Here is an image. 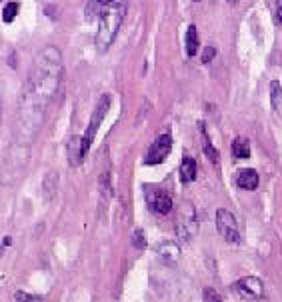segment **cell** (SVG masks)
Returning <instances> with one entry per match:
<instances>
[{
    "label": "cell",
    "mask_w": 282,
    "mask_h": 302,
    "mask_svg": "<svg viewBox=\"0 0 282 302\" xmlns=\"http://www.w3.org/2000/svg\"><path fill=\"white\" fill-rule=\"evenodd\" d=\"M62 76V58L54 46H46L32 62L28 82L22 90L18 106V136L26 142L38 133L46 106L57 95Z\"/></svg>",
    "instance_id": "obj_1"
},
{
    "label": "cell",
    "mask_w": 282,
    "mask_h": 302,
    "mask_svg": "<svg viewBox=\"0 0 282 302\" xmlns=\"http://www.w3.org/2000/svg\"><path fill=\"white\" fill-rule=\"evenodd\" d=\"M180 176H182L184 182H192L196 178V162H194V158L188 156V158L182 160V164H180Z\"/></svg>",
    "instance_id": "obj_12"
},
{
    "label": "cell",
    "mask_w": 282,
    "mask_h": 302,
    "mask_svg": "<svg viewBox=\"0 0 282 302\" xmlns=\"http://www.w3.org/2000/svg\"><path fill=\"white\" fill-rule=\"evenodd\" d=\"M148 204L158 214H168L170 210H172V198H170L164 190H158V192L148 194Z\"/></svg>",
    "instance_id": "obj_8"
},
{
    "label": "cell",
    "mask_w": 282,
    "mask_h": 302,
    "mask_svg": "<svg viewBox=\"0 0 282 302\" xmlns=\"http://www.w3.org/2000/svg\"><path fill=\"white\" fill-rule=\"evenodd\" d=\"M170 148H172V138H170V134L168 133L160 134V136L151 144V148H148L146 156H144L146 164H160V162L170 154Z\"/></svg>",
    "instance_id": "obj_7"
},
{
    "label": "cell",
    "mask_w": 282,
    "mask_h": 302,
    "mask_svg": "<svg viewBox=\"0 0 282 302\" xmlns=\"http://www.w3.org/2000/svg\"><path fill=\"white\" fill-rule=\"evenodd\" d=\"M202 302H222V298L218 296V292L214 288H204L202 290Z\"/></svg>",
    "instance_id": "obj_19"
},
{
    "label": "cell",
    "mask_w": 282,
    "mask_h": 302,
    "mask_svg": "<svg viewBox=\"0 0 282 302\" xmlns=\"http://www.w3.org/2000/svg\"><path fill=\"white\" fill-rule=\"evenodd\" d=\"M198 52V34H196V26L190 24L186 28V54L194 56Z\"/></svg>",
    "instance_id": "obj_13"
},
{
    "label": "cell",
    "mask_w": 282,
    "mask_h": 302,
    "mask_svg": "<svg viewBox=\"0 0 282 302\" xmlns=\"http://www.w3.org/2000/svg\"><path fill=\"white\" fill-rule=\"evenodd\" d=\"M276 16H278V20H280V24H282V4L278 6V12H276Z\"/></svg>",
    "instance_id": "obj_21"
},
{
    "label": "cell",
    "mask_w": 282,
    "mask_h": 302,
    "mask_svg": "<svg viewBox=\"0 0 282 302\" xmlns=\"http://www.w3.org/2000/svg\"><path fill=\"white\" fill-rule=\"evenodd\" d=\"M16 302H42V296H36V294H28L24 290H18L16 292Z\"/></svg>",
    "instance_id": "obj_18"
},
{
    "label": "cell",
    "mask_w": 282,
    "mask_h": 302,
    "mask_svg": "<svg viewBox=\"0 0 282 302\" xmlns=\"http://www.w3.org/2000/svg\"><path fill=\"white\" fill-rule=\"evenodd\" d=\"M214 56H216V48H214V46H206V48H204V52H202V62L208 64V62H210Z\"/></svg>",
    "instance_id": "obj_20"
},
{
    "label": "cell",
    "mask_w": 282,
    "mask_h": 302,
    "mask_svg": "<svg viewBox=\"0 0 282 302\" xmlns=\"http://www.w3.org/2000/svg\"><path fill=\"white\" fill-rule=\"evenodd\" d=\"M132 246L134 248H144L146 246V236H144V230L142 228H138V230L132 232Z\"/></svg>",
    "instance_id": "obj_17"
},
{
    "label": "cell",
    "mask_w": 282,
    "mask_h": 302,
    "mask_svg": "<svg viewBox=\"0 0 282 302\" xmlns=\"http://www.w3.org/2000/svg\"><path fill=\"white\" fill-rule=\"evenodd\" d=\"M232 156L234 158H248L250 156V144L245 138H234L232 140Z\"/></svg>",
    "instance_id": "obj_14"
},
{
    "label": "cell",
    "mask_w": 282,
    "mask_h": 302,
    "mask_svg": "<svg viewBox=\"0 0 282 302\" xmlns=\"http://www.w3.org/2000/svg\"><path fill=\"white\" fill-rule=\"evenodd\" d=\"M270 104L282 116V84L278 80H272L270 82Z\"/></svg>",
    "instance_id": "obj_11"
},
{
    "label": "cell",
    "mask_w": 282,
    "mask_h": 302,
    "mask_svg": "<svg viewBox=\"0 0 282 302\" xmlns=\"http://www.w3.org/2000/svg\"><path fill=\"white\" fill-rule=\"evenodd\" d=\"M156 254L166 265H174L180 258V248H178V244H174V242H160V244L156 246Z\"/></svg>",
    "instance_id": "obj_9"
},
{
    "label": "cell",
    "mask_w": 282,
    "mask_h": 302,
    "mask_svg": "<svg viewBox=\"0 0 282 302\" xmlns=\"http://www.w3.org/2000/svg\"><path fill=\"white\" fill-rule=\"evenodd\" d=\"M198 232V214L192 202L182 200L176 210V234L182 242H190Z\"/></svg>",
    "instance_id": "obj_3"
},
{
    "label": "cell",
    "mask_w": 282,
    "mask_h": 302,
    "mask_svg": "<svg viewBox=\"0 0 282 302\" xmlns=\"http://www.w3.org/2000/svg\"><path fill=\"white\" fill-rule=\"evenodd\" d=\"M232 290H236L246 300H260L264 298V284L256 276H245L236 284H232Z\"/></svg>",
    "instance_id": "obj_6"
},
{
    "label": "cell",
    "mask_w": 282,
    "mask_h": 302,
    "mask_svg": "<svg viewBox=\"0 0 282 302\" xmlns=\"http://www.w3.org/2000/svg\"><path fill=\"white\" fill-rule=\"evenodd\" d=\"M108 108H110V96L102 95L100 100H98V104H96V108H94L92 116H90V122L86 126V133L82 136V156H86V152H88L90 144H92L94 136H96V130L102 124V118H104V114L108 112Z\"/></svg>",
    "instance_id": "obj_4"
},
{
    "label": "cell",
    "mask_w": 282,
    "mask_h": 302,
    "mask_svg": "<svg viewBox=\"0 0 282 302\" xmlns=\"http://www.w3.org/2000/svg\"><path fill=\"white\" fill-rule=\"evenodd\" d=\"M16 14H18V2L4 4V8H2V20L4 22H12V20L16 18Z\"/></svg>",
    "instance_id": "obj_16"
},
{
    "label": "cell",
    "mask_w": 282,
    "mask_h": 302,
    "mask_svg": "<svg viewBox=\"0 0 282 302\" xmlns=\"http://www.w3.org/2000/svg\"><path fill=\"white\" fill-rule=\"evenodd\" d=\"M216 228L220 232V236L224 238L226 242L230 244H240V230H238V224H236V218L230 214V210L226 208H220L216 212Z\"/></svg>",
    "instance_id": "obj_5"
},
{
    "label": "cell",
    "mask_w": 282,
    "mask_h": 302,
    "mask_svg": "<svg viewBox=\"0 0 282 302\" xmlns=\"http://www.w3.org/2000/svg\"><path fill=\"white\" fill-rule=\"evenodd\" d=\"M258 182H260V176H258L256 170H252V168L240 170L238 176H236V184L245 190H254L258 186Z\"/></svg>",
    "instance_id": "obj_10"
},
{
    "label": "cell",
    "mask_w": 282,
    "mask_h": 302,
    "mask_svg": "<svg viewBox=\"0 0 282 302\" xmlns=\"http://www.w3.org/2000/svg\"><path fill=\"white\" fill-rule=\"evenodd\" d=\"M200 133H202V136H204V150H206V156L216 164V162H218V152L214 150V146H212V142H210V138H208V134H206L204 124H200Z\"/></svg>",
    "instance_id": "obj_15"
},
{
    "label": "cell",
    "mask_w": 282,
    "mask_h": 302,
    "mask_svg": "<svg viewBox=\"0 0 282 302\" xmlns=\"http://www.w3.org/2000/svg\"><path fill=\"white\" fill-rule=\"evenodd\" d=\"M126 10H128L126 2H120V0L104 2V8L98 16V30H96V38H94L98 52H106L110 48L114 36L118 34V28L126 16Z\"/></svg>",
    "instance_id": "obj_2"
}]
</instances>
